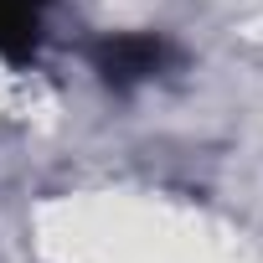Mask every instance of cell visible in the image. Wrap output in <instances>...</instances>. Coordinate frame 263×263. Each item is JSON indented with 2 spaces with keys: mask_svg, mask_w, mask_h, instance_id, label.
<instances>
[{
  "mask_svg": "<svg viewBox=\"0 0 263 263\" xmlns=\"http://www.w3.org/2000/svg\"><path fill=\"white\" fill-rule=\"evenodd\" d=\"M165 62H171V42L160 31H119L93 47V67L108 88H140V83L160 78Z\"/></svg>",
  "mask_w": 263,
  "mask_h": 263,
  "instance_id": "6da1fadb",
  "label": "cell"
},
{
  "mask_svg": "<svg viewBox=\"0 0 263 263\" xmlns=\"http://www.w3.org/2000/svg\"><path fill=\"white\" fill-rule=\"evenodd\" d=\"M47 31V0H0V57L26 62L36 57Z\"/></svg>",
  "mask_w": 263,
  "mask_h": 263,
  "instance_id": "7a4b0ae2",
  "label": "cell"
}]
</instances>
